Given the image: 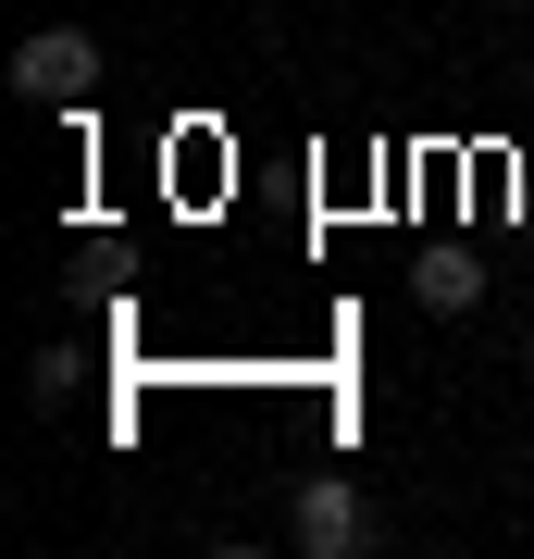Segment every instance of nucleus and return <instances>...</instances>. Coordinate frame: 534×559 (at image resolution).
Instances as JSON below:
<instances>
[{"instance_id": "1", "label": "nucleus", "mask_w": 534, "mask_h": 559, "mask_svg": "<svg viewBox=\"0 0 534 559\" xmlns=\"http://www.w3.org/2000/svg\"><path fill=\"white\" fill-rule=\"evenodd\" d=\"M87 87H99V38H87V25H38V38L13 50V100H38V112H87Z\"/></svg>"}, {"instance_id": "2", "label": "nucleus", "mask_w": 534, "mask_h": 559, "mask_svg": "<svg viewBox=\"0 0 534 559\" xmlns=\"http://www.w3.org/2000/svg\"><path fill=\"white\" fill-rule=\"evenodd\" d=\"M286 547L298 559H360V547H373V498H360L348 473H311L286 498Z\"/></svg>"}, {"instance_id": "3", "label": "nucleus", "mask_w": 534, "mask_h": 559, "mask_svg": "<svg viewBox=\"0 0 534 559\" xmlns=\"http://www.w3.org/2000/svg\"><path fill=\"white\" fill-rule=\"evenodd\" d=\"M411 286H423V311H448V323H460V311L485 299V261H473V249H423V274H411Z\"/></svg>"}, {"instance_id": "4", "label": "nucleus", "mask_w": 534, "mask_h": 559, "mask_svg": "<svg viewBox=\"0 0 534 559\" xmlns=\"http://www.w3.org/2000/svg\"><path fill=\"white\" fill-rule=\"evenodd\" d=\"M522 373H534V323H522Z\"/></svg>"}]
</instances>
